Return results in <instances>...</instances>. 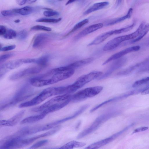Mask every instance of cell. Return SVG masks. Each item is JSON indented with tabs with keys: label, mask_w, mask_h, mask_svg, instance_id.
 Listing matches in <instances>:
<instances>
[{
	"label": "cell",
	"mask_w": 149,
	"mask_h": 149,
	"mask_svg": "<svg viewBox=\"0 0 149 149\" xmlns=\"http://www.w3.org/2000/svg\"><path fill=\"white\" fill-rule=\"evenodd\" d=\"M49 59V56H43L38 58H35V63H36L38 65L44 68L47 65Z\"/></svg>",
	"instance_id": "26"
},
{
	"label": "cell",
	"mask_w": 149,
	"mask_h": 149,
	"mask_svg": "<svg viewBox=\"0 0 149 149\" xmlns=\"http://www.w3.org/2000/svg\"><path fill=\"white\" fill-rule=\"evenodd\" d=\"M25 112V110H22L8 120H1L0 127L3 126L11 127L16 125L21 120L24 115Z\"/></svg>",
	"instance_id": "11"
},
{
	"label": "cell",
	"mask_w": 149,
	"mask_h": 149,
	"mask_svg": "<svg viewBox=\"0 0 149 149\" xmlns=\"http://www.w3.org/2000/svg\"><path fill=\"white\" fill-rule=\"evenodd\" d=\"M49 38V35L46 33H40L35 37L33 47L34 48H38L43 46Z\"/></svg>",
	"instance_id": "16"
},
{
	"label": "cell",
	"mask_w": 149,
	"mask_h": 149,
	"mask_svg": "<svg viewBox=\"0 0 149 149\" xmlns=\"http://www.w3.org/2000/svg\"><path fill=\"white\" fill-rule=\"evenodd\" d=\"M86 145V143L84 142L72 141L66 143L57 149H73L75 148L82 147Z\"/></svg>",
	"instance_id": "22"
},
{
	"label": "cell",
	"mask_w": 149,
	"mask_h": 149,
	"mask_svg": "<svg viewBox=\"0 0 149 149\" xmlns=\"http://www.w3.org/2000/svg\"><path fill=\"white\" fill-rule=\"evenodd\" d=\"M128 95V94H124L119 96L114 97L105 101L100 104L96 106L95 107L92 109L90 111V112L92 113L94 111L98 109L99 108H100L106 104L109 103L110 102L116 101L122 99L125 97L127 96Z\"/></svg>",
	"instance_id": "25"
},
{
	"label": "cell",
	"mask_w": 149,
	"mask_h": 149,
	"mask_svg": "<svg viewBox=\"0 0 149 149\" xmlns=\"http://www.w3.org/2000/svg\"><path fill=\"white\" fill-rule=\"evenodd\" d=\"M102 74L101 72L93 71L80 77L72 84L77 90L91 81L98 78Z\"/></svg>",
	"instance_id": "7"
},
{
	"label": "cell",
	"mask_w": 149,
	"mask_h": 149,
	"mask_svg": "<svg viewBox=\"0 0 149 149\" xmlns=\"http://www.w3.org/2000/svg\"><path fill=\"white\" fill-rule=\"evenodd\" d=\"M48 142L47 140H43L39 141L31 146L29 149H36L40 147L47 143Z\"/></svg>",
	"instance_id": "33"
},
{
	"label": "cell",
	"mask_w": 149,
	"mask_h": 149,
	"mask_svg": "<svg viewBox=\"0 0 149 149\" xmlns=\"http://www.w3.org/2000/svg\"><path fill=\"white\" fill-rule=\"evenodd\" d=\"M149 31V23L145 24L139 36L132 41V43L138 42L142 39Z\"/></svg>",
	"instance_id": "29"
},
{
	"label": "cell",
	"mask_w": 149,
	"mask_h": 149,
	"mask_svg": "<svg viewBox=\"0 0 149 149\" xmlns=\"http://www.w3.org/2000/svg\"><path fill=\"white\" fill-rule=\"evenodd\" d=\"M75 0H70L68 1L65 4V5H67L68 4H69L72 2H73L75 1Z\"/></svg>",
	"instance_id": "46"
},
{
	"label": "cell",
	"mask_w": 149,
	"mask_h": 149,
	"mask_svg": "<svg viewBox=\"0 0 149 149\" xmlns=\"http://www.w3.org/2000/svg\"><path fill=\"white\" fill-rule=\"evenodd\" d=\"M126 59L124 58H120L114 62L110 66L109 68L104 74H102L98 79L100 80L104 79L109 76L112 72L122 67L125 63Z\"/></svg>",
	"instance_id": "10"
},
{
	"label": "cell",
	"mask_w": 149,
	"mask_h": 149,
	"mask_svg": "<svg viewBox=\"0 0 149 149\" xmlns=\"http://www.w3.org/2000/svg\"><path fill=\"white\" fill-rule=\"evenodd\" d=\"M109 4L108 2L104 1L95 3L88 8L84 13V15H87L93 12L102 9L108 6Z\"/></svg>",
	"instance_id": "20"
},
{
	"label": "cell",
	"mask_w": 149,
	"mask_h": 149,
	"mask_svg": "<svg viewBox=\"0 0 149 149\" xmlns=\"http://www.w3.org/2000/svg\"><path fill=\"white\" fill-rule=\"evenodd\" d=\"M56 130L55 129L47 132L44 133L33 137H32L26 139H22L20 142V146L21 148L27 146L32 143L34 141L39 139L52 135L56 133Z\"/></svg>",
	"instance_id": "12"
},
{
	"label": "cell",
	"mask_w": 149,
	"mask_h": 149,
	"mask_svg": "<svg viewBox=\"0 0 149 149\" xmlns=\"http://www.w3.org/2000/svg\"><path fill=\"white\" fill-rule=\"evenodd\" d=\"M141 94L143 95L149 94V87L143 90L141 92Z\"/></svg>",
	"instance_id": "44"
},
{
	"label": "cell",
	"mask_w": 149,
	"mask_h": 149,
	"mask_svg": "<svg viewBox=\"0 0 149 149\" xmlns=\"http://www.w3.org/2000/svg\"><path fill=\"white\" fill-rule=\"evenodd\" d=\"M137 66V65L129 68L119 72L117 73V74L119 76L127 75L131 73Z\"/></svg>",
	"instance_id": "35"
},
{
	"label": "cell",
	"mask_w": 149,
	"mask_h": 149,
	"mask_svg": "<svg viewBox=\"0 0 149 149\" xmlns=\"http://www.w3.org/2000/svg\"><path fill=\"white\" fill-rule=\"evenodd\" d=\"M20 21V20L19 19H17L14 21V22L16 23H19Z\"/></svg>",
	"instance_id": "48"
},
{
	"label": "cell",
	"mask_w": 149,
	"mask_h": 149,
	"mask_svg": "<svg viewBox=\"0 0 149 149\" xmlns=\"http://www.w3.org/2000/svg\"><path fill=\"white\" fill-rule=\"evenodd\" d=\"M16 45H12L8 46L1 48L0 51L5 52L13 50L15 48Z\"/></svg>",
	"instance_id": "41"
},
{
	"label": "cell",
	"mask_w": 149,
	"mask_h": 149,
	"mask_svg": "<svg viewBox=\"0 0 149 149\" xmlns=\"http://www.w3.org/2000/svg\"><path fill=\"white\" fill-rule=\"evenodd\" d=\"M16 36V32L14 30L12 29H8L3 36L5 39H11L15 38Z\"/></svg>",
	"instance_id": "31"
},
{
	"label": "cell",
	"mask_w": 149,
	"mask_h": 149,
	"mask_svg": "<svg viewBox=\"0 0 149 149\" xmlns=\"http://www.w3.org/2000/svg\"><path fill=\"white\" fill-rule=\"evenodd\" d=\"M7 29L6 27L3 25L0 26V35H4L7 31Z\"/></svg>",
	"instance_id": "43"
},
{
	"label": "cell",
	"mask_w": 149,
	"mask_h": 149,
	"mask_svg": "<svg viewBox=\"0 0 149 149\" xmlns=\"http://www.w3.org/2000/svg\"><path fill=\"white\" fill-rule=\"evenodd\" d=\"M103 89V87L99 86L85 88L72 95L71 101L77 102L93 97L100 93Z\"/></svg>",
	"instance_id": "3"
},
{
	"label": "cell",
	"mask_w": 149,
	"mask_h": 149,
	"mask_svg": "<svg viewBox=\"0 0 149 149\" xmlns=\"http://www.w3.org/2000/svg\"><path fill=\"white\" fill-rule=\"evenodd\" d=\"M43 13L44 15L47 17H50L57 15L59 14L58 12L52 11V10L45 11Z\"/></svg>",
	"instance_id": "40"
},
{
	"label": "cell",
	"mask_w": 149,
	"mask_h": 149,
	"mask_svg": "<svg viewBox=\"0 0 149 149\" xmlns=\"http://www.w3.org/2000/svg\"><path fill=\"white\" fill-rule=\"evenodd\" d=\"M118 113V112L113 111L100 115L96 119L89 127L80 132L78 135L77 138H82L93 132L98 129L103 123L116 116Z\"/></svg>",
	"instance_id": "1"
},
{
	"label": "cell",
	"mask_w": 149,
	"mask_h": 149,
	"mask_svg": "<svg viewBox=\"0 0 149 149\" xmlns=\"http://www.w3.org/2000/svg\"><path fill=\"white\" fill-rule=\"evenodd\" d=\"M30 84L35 87H41L55 84L51 78L42 79L38 77L31 79L29 81Z\"/></svg>",
	"instance_id": "14"
},
{
	"label": "cell",
	"mask_w": 149,
	"mask_h": 149,
	"mask_svg": "<svg viewBox=\"0 0 149 149\" xmlns=\"http://www.w3.org/2000/svg\"><path fill=\"white\" fill-rule=\"evenodd\" d=\"M17 2L19 5L22 6L25 4L26 2H27V0H17Z\"/></svg>",
	"instance_id": "45"
},
{
	"label": "cell",
	"mask_w": 149,
	"mask_h": 149,
	"mask_svg": "<svg viewBox=\"0 0 149 149\" xmlns=\"http://www.w3.org/2000/svg\"><path fill=\"white\" fill-rule=\"evenodd\" d=\"M140 46L138 45L130 47L116 53L110 56L102 64L105 65L108 63L121 58L123 56L130 52H135L140 49Z\"/></svg>",
	"instance_id": "9"
},
{
	"label": "cell",
	"mask_w": 149,
	"mask_h": 149,
	"mask_svg": "<svg viewBox=\"0 0 149 149\" xmlns=\"http://www.w3.org/2000/svg\"><path fill=\"white\" fill-rule=\"evenodd\" d=\"M14 10L17 14H19L22 15H26L31 13L33 11V9L32 7L28 6Z\"/></svg>",
	"instance_id": "27"
},
{
	"label": "cell",
	"mask_w": 149,
	"mask_h": 149,
	"mask_svg": "<svg viewBox=\"0 0 149 149\" xmlns=\"http://www.w3.org/2000/svg\"><path fill=\"white\" fill-rule=\"evenodd\" d=\"M44 68L38 65L29 68L16 72L11 75L9 79L11 80H16L30 75L40 72Z\"/></svg>",
	"instance_id": "8"
},
{
	"label": "cell",
	"mask_w": 149,
	"mask_h": 149,
	"mask_svg": "<svg viewBox=\"0 0 149 149\" xmlns=\"http://www.w3.org/2000/svg\"><path fill=\"white\" fill-rule=\"evenodd\" d=\"M71 101V100H69L62 103L56 104L45 109L41 113L46 115L50 113L58 110L62 108L68 104Z\"/></svg>",
	"instance_id": "18"
},
{
	"label": "cell",
	"mask_w": 149,
	"mask_h": 149,
	"mask_svg": "<svg viewBox=\"0 0 149 149\" xmlns=\"http://www.w3.org/2000/svg\"><path fill=\"white\" fill-rule=\"evenodd\" d=\"M148 129V127H143L138 128L134 130L132 134L144 131L147 130Z\"/></svg>",
	"instance_id": "42"
},
{
	"label": "cell",
	"mask_w": 149,
	"mask_h": 149,
	"mask_svg": "<svg viewBox=\"0 0 149 149\" xmlns=\"http://www.w3.org/2000/svg\"><path fill=\"white\" fill-rule=\"evenodd\" d=\"M133 125V124H131L125 127L120 131L115 133L107 138L90 144L85 148L84 149H99L101 147L112 142L125 131H127L130 128H131Z\"/></svg>",
	"instance_id": "5"
},
{
	"label": "cell",
	"mask_w": 149,
	"mask_h": 149,
	"mask_svg": "<svg viewBox=\"0 0 149 149\" xmlns=\"http://www.w3.org/2000/svg\"><path fill=\"white\" fill-rule=\"evenodd\" d=\"M24 64V59L15 60L9 61L3 64L5 68L8 70H13L17 68Z\"/></svg>",
	"instance_id": "23"
},
{
	"label": "cell",
	"mask_w": 149,
	"mask_h": 149,
	"mask_svg": "<svg viewBox=\"0 0 149 149\" xmlns=\"http://www.w3.org/2000/svg\"><path fill=\"white\" fill-rule=\"evenodd\" d=\"M124 36L114 38L109 41L104 47L103 50L110 51L115 48L122 42L125 41Z\"/></svg>",
	"instance_id": "15"
},
{
	"label": "cell",
	"mask_w": 149,
	"mask_h": 149,
	"mask_svg": "<svg viewBox=\"0 0 149 149\" xmlns=\"http://www.w3.org/2000/svg\"><path fill=\"white\" fill-rule=\"evenodd\" d=\"M135 23L134 22L132 24L128 26L114 30L115 34H120L130 31L133 28L135 25Z\"/></svg>",
	"instance_id": "32"
},
{
	"label": "cell",
	"mask_w": 149,
	"mask_h": 149,
	"mask_svg": "<svg viewBox=\"0 0 149 149\" xmlns=\"http://www.w3.org/2000/svg\"><path fill=\"white\" fill-rule=\"evenodd\" d=\"M133 9L130 8L126 15L118 18L110 20L107 21L105 23L106 26H110L121 22L126 19H129L131 17L133 13Z\"/></svg>",
	"instance_id": "19"
},
{
	"label": "cell",
	"mask_w": 149,
	"mask_h": 149,
	"mask_svg": "<svg viewBox=\"0 0 149 149\" xmlns=\"http://www.w3.org/2000/svg\"><path fill=\"white\" fill-rule=\"evenodd\" d=\"M28 35L27 31L25 30H23L19 32L17 35V37L19 39L24 40L26 38Z\"/></svg>",
	"instance_id": "37"
},
{
	"label": "cell",
	"mask_w": 149,
	"mask_h": 149,
	"mask_svg": "<svg viewBox=\"0 0 149 149\" xmlns=\"http://www.w3.org/2000/svg\"><path fill=\"white\" fill-rule=\"evenodd\" d=\"M2 15L4 16H13L17 14L14 9L10 10H4L1 12Z\"/></svg>",
	"instance_id": "38"
},
{
	"label": "cell",
	"mask_w": 149,
	"mask_h": 149,
	"mask_svg": "<svg viewBox=\"0 0 149 149\" xmlns=\"http://www.w3.org/2000/svg\"><path fill=\"white\" fill-rule=\"evenodd\" d=\"M36 1V0H27V2L29 3H31L34 2H35Z\"/></svg>",
	"instance_id": "47"
},
{
	"label": "cell",
	"mask_w": 149,
	"mask_h": 149,
	"mask_svg": "<svg viewBox=\"0 0 149 149\" xmlns=\"http://www.w3.org/2000/svg\"><path fill=\"white\" fill-rule=\"evenodd\" d=\"M31 29L33 30H42L46 31H51L52 30L50 27L40 25L34 26L32 27Z\"/></svg>",
	"instance_id": "34"
},
{
	"label": "cell",
	"mask_w": 149,
	"mask_h": 149,
	"mask_svg": "<svg viewBox=\"0 0 149 149\" xmlns=\"http://www.w3.org/2000/svg\"><path fill=\"white\" fill-rule=\"evenodd\" d=\"M14 56L13 53H9L2 55L0 57V63H3L7 59L11 58Z\"/></svg>",
	"instance_id": "39"
},
{
	"label": "cell",
	"mask_w": 149,
	"mask_h": 149,
	"mask_svg": "<svg viewBox=\"0 0 149 149\" xmlns=\"http://www.w3.org/2000/svg\"><path fill=\"white\" fill-rule=\"evenodd\" d=\"M72 95L63 94L55 97L40 106L33 108L31 111L34 112L41 113L44 110L56 104L61 103L69 100H72Z\"/></svg>",
	"instance_id": "4"
},
{
	"label": "cell",
	"mask_w": 149,
	"mask_h": 149,
	"mask_svg": "<svg viewBox=\"0 0 149 149\" xmlns=\"http://www.w3.org/2000/svg\"><path fill=\"white\" fill-rule=\"evenodd\" d=\"M93 60V58H87L75 61L67 66L70 68L74 70L75 69L91 63Z\"/></svg>",
	"instance_id": "21"
},
{
	"label": "cell",
	"mask_w": 149,
	"mask_h": 149,
	"mask_svg": "<svg viewBox=\"0 0 149 149\" xmlns=\"http://www.w3.org/2000/svg\"><path fill=\"white\" fill-rule=\"evenodd\" d=\"M149 81V76L135 81L132 85L133 87H136Z\"/></svg>",
	"instance_id": "36"
},
{
	"label": "cell",
	"mask_w": 149,
	"mask_h": 149,
	"mask_svg": "<svg viewBox=\"0 0 149 149\" xmlns=\"http://www.w3.org/2000/svg\"><path fill=\"white\" fill-rule=\"evenodd\" d=\"M88 22L89 20L88 19H85L79 22L74 26L71 30L66 34L64 36V37H65L68 36L73 32L80 29L84 25L88 23Z\"/></svg>",
	"instance_id": "28"
},
{
	"label": "cell",
	"mask_w": 149,
	"mask_h": 149,
	"mask_svg": "<svg viewBox=\"0 0 149 149\" xmlns=\"http://www.w3.org/2000/svg\"><path fill=\"white\" fill-rule=\"evenodd\" d=\"M113 34H114V30L109 31L103 33L96 37L92 42L88 45V46L100 44L109 37Z\"/></svg>",
	"instance_id": "17"
},
{
	"label": "cell",
	"mask_w": 149,
	"mask_h": 149,
	"mask_svg": "<svg viewBox=\"0 0 149 149\" xmlns=\"http://www.w3.org/2000/svg\"><path fill=\"white\" fill-rule=\"evenodd\" d=\"M103 24L99 23L90 25L79 33L74 37V39L76 40L81 38L99 29L102 28Z\"/></svg>",
	"instance_id": "13"
},
{
	"label": "cell",
	"mask_w": 149,
	"mask_h": 149,
	"mask_svg": "<svg viewBox=\"0 0 149 149\" xmlns=\"http://www.w3.org/2000/svg\"><path fill=\"white\" fill-rule=\"evenodd\" d=\"M62 18H59L58 19L41 18L36 20V22H40L45 23H57L61 20Z\"/></svg>",
	"instance_id": "30"
},
{
	"label": "cell",
	"mask_w": 149,
	"mask_h": 149,
	"mask_svg": "<svg viewBox=\"0 0 149 149\" xmlns=\"http://www.w3.org/2000/svg\"><path fill=\"white\" fill-rule=\"evenodd\" d=\"M46 115L40 113V114L31 116L22 120L20 122L21 124L31 123L38 121L44 118Z\"/></svg>",
	"instance_id": "24"
},
{
	"label": "cell",
	"mask_w": 149,
	"mask_h": 149,
	"mask_svg": "<svg viewBox=\"0 0 149 149\" xmlns=\"http://www.w3.org/2000/svg\"><path fill=\"white\" fill-rule=\"evenodd\" d=\"M23 138L17 132L6 137L0 141V149H17L18 142Z\"/></svg>",
	"instance_id": "6"
},
{
	"label": "cell",
	"mask_w": 149,
	"mask_h": 149,
	"mask_svg": "<svg viewBox=\"0 0 149 149\" xmlns=\"http://www.w3.org/2000/svg\"><path fill=\"white\" fill-rule=\"evenodd\" d=\"M55 95V87L47 88L31 100L21 104L19 105V107L22 108L36 105L42 102L50 97Z\"/></svg>",
	"instance_id": "2"
}]
</instances>
